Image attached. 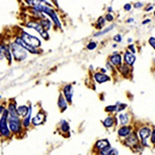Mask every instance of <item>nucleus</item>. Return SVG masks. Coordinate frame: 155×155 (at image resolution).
Masks as SVG:
<instances>
[{"label": "nucleus", "instance_id": "obj_1", "mask_svg": "<svg viewBox=\"0 0 155 155\" xmlns=\"http://www.w3.org/2000/svg\"><path fill=\"white\" fill-rule=\"evenodd\" d=\"M11 50L14 57L19 61H22V60L27 58V51L17 42H14V44L11 45Z\"/></svg>", "mask_w": 155, "mask_h": 155}, {"label": "nucleus", "instance_id": "obj_2", "mask_svg": "<svg viewBox=\"0 0 155 155\" xmlns=\"http://www.w3.org/2000/svg\"><path fill=\"white\" fill-rule=\"evenodd\" d=\"M8 115V111H4V113L1 115V120H0V131H1L2 136L5 137L11 136V129H9L8 121H7Z\"/></svg>", "mask_w": 155, "mask_h": 155}, {"label": "nucleus", "instance_id": "obj_3", "mask_svg": "<svg viewBox=\"0 0 155 155\" xmlns=\"http://www.w3.org/2000/svg\"><path fill=\"white\" fill-rule=\"evenodd\" d=\"M26 26L29 27V28L35 29L36 31L41 35L42 38H45V39H48L49 38L48 32H47V30L45 29L44 27H42V25H41V22H38V21H29V22H27V23H26Z\"/></svg>", "mask_w": 155, "mask_h": 155}, {"label": "nucleus", "instance_id": "obj_4", "mask_svg": "<svg viewBox=\"0 0 155 155\" xmlns=\"http://www.w3.org/2000/svg\"><path fill=\"white\" fill-rule=\"evenodd\" d=\"M21 37L23 38V41L26 42V44H28L29 46L33 47V48H38L39 46H41V41H39L38 38H36L35 36L31 35V34L27 33L26 31H23L21 33Z\"/></svg>", "mask_w": 155, "mask_h": 155}, {"label": "nucleus", "instance_id": "obj_5", "mask_svg": "<svg viewBox=\"0 0 155 155\" xmlns=\"http://www.w3.org/2000/svg\"><path fill=\"white\" fill-rule=\"evenodd\" d=\"M7 121H8V126L11 131L14 134H19L21 130V122L19 120V117H12L8 115Z\"/></svg>", "mask_w": 155, "mask_h": 155}, {"label": "nucleus", "instance_id": "obj_6", "mask_svg": "<svg viewBox=\"0 0 155 155\" xmlns=\"http://www.w3.org/2000/svg\"><path fill=\"white\" fill-rule=\"evenodd\" d=\"M42 12H45V14H47V15H49L50 17H51V19L54 21V23L55 25H56L58 28L61 29L62 28V26H61V24H60V21H59V19H58V17H57V14H56V12L54 11L53 8L51 7V5H48V6H45L44 7V9H42Z\"/></svg>", "mask_w": 155, "mask_h": 155}, {"label": "nucleus", "instance_id": "obj_7", "mask_svg": "<svg viewBox=\"0 0 155 155\" xmlns=\"http://www.w3.org/2000/svg\"><path fill=\"white\" fill-rule=\"evenodd\" d=\"M26 1L29 5L33 6V9H35V11L39 12H42V8H44L45 6L50 5L46 0H26Z\"/></svg>", "mask_w": 155, "mask_h": 155}, {"label": "nucleus", "instance_id": "obj_8", "mask_svg": "<svg viewBox=\"0 0 155 155\" xmlns=\"http://www.w3.org/2000/svg\"><path fill=\"white\" fill-rule=\"evenodd\" d=\"M15 42H17V44L20 45L21 47H23L26 51H29L30 53H32V54H36L37 53L35 48H33V47L29 46L28 44H26V42L23 41V38H22V37H17V39H16V41H15Z\"/></svg>", "mask_w": 155, "mask_h": 155}, {"label": "nucleus", "instance_id": "obj_9", "mask_svg": "<svg viewBox=\"0 0 155 155\" xmlns=\"http://www.w3.org/2000/svg\"><path fill=\"white\" fill-rule=\"evenodd\" d=\"M63 92H64V96H65L66 101L68 102H71L72 101V95H74V89H72L71 85H66L63 89Z\"/></svg>", "mask_w": 155, "mask_h": 155}, {"label": "nucleus", "instance_id": "obj_10", "mask_svg": "<svg viewBox=\"0 0 155 155\" xmlns=\"http://www.w3.org/2000/svg\"><path fill=\"white\" fill-rule=\"evenodd\" d=\"M12 50H9L7 47L3 46L2 45L1 46V59H3V56L5 57L7 59V61H8V63H12V53H11Z\"/></svg>", "mask_w": 155, "mask_h": 155}, {"label": "nucleus", "instance_id": "obj_11", "mask_svg": "<svg viewBox=\"0 0 155 155\" xmlns=\"http://www.w3.org/2000/svg\"><path fill=\"white\" fill-rule=\"evenodd\" d=\"M124 59H125V62L127 65L131 66L134 64V61H136V56H134V53H131L130 51H126L125 54H124Z\"/></svg>", "mask_w": 155, "mask_h": 155}, {"label": "nucleus", "instance_id": "obj_12", "mask_svg": "<svg viewBox=\"0 0 155 155\" xmlns=\"http://www.w3.org/2000/svg\"><path fill=\"white\" fill-rule=\"evenodd\" d=\"M45 118H46L45 114L42 113V112H39V113L33 118L32 122H33L34 125H41V124H42L45 122Z\"/></svg>", "mask_w": 155, "mask_h": 155}, {"label": "nucleus", "instance_id": "obj_13", "mask_svg": "<svg viewBox=\"0 0 155 155\" xmlns=\"http://www.w3.org/2000/svg\"><path fill=\"white\" fill-rule=\"evenodd\" d=\"M94 79H95L97 83H104V82L110 81V77H107L104 74H101V72H96L94 74Z\"/></svg>", "mask_w": 155, "mask_h": 155}, {"label": "nucleus", "instance_id": "obj_14", "mask_svg": "<svg viewBox=\"0 0 155 155\" xmlns=\"http://www.w3.org/2000/svg\"><path fill=\"white\" fill-rule=\"evenodd\" d=\"M126 144L128 145V146H130V147L136 146V145L137 144V134H129V136L127 137V139H126Z\"/></svg>", "mask_w": 155, "mask_h": 155}, {"label": "nucleus", "instance_id": "obj_15", "mask_svg": "<svg viewBox=\"0 0 155 155\" xmlns=\"http://www.w3.org/2000/svg\"><path fill=\"white\" fill-rule=\"evenodd\" d=\"M121 60H122L121 56H120L119 54H116V53L110 57V61H111L112 64L115 65V66H120V65H121Z\"/></svg>", "mask_w": 155, "mask_h": 155}, {"label": "nucleus", "instance_id": "obj_16", "mask_svg": "<svg viewBox=\"0 0 155 155\" xmlns=\"http://www.w3.org/2000/svg\"><path fill=\"white\" fill-rule=\"evenodd\" d=\"M139 134H140V137H142V140L148 139L149 136L151 134V129L148 128V127H142L139 131Z\"/></svg>", "mask_w": 155, "mask_h": 155}, {"label": "nucleus", "instance_id": "obj_17", "mask_svg": "<svg viewBox=\"0 0 155 155\" xmlns=\"http://www.w3.org/2000/svg\"><path fill=\"white\" fill-rule=\"evenodd\" d=\"M118 119H119V123L121 124V125L126 126V124L129 122V115H128V114H126V113L119 114Z\"/></svg>", "mask_w": 155, "mask_h": 155}, {"label": "nucleus", "instance_id": "obj_18", "mask_svg": "<svg viewBox=\"0 0 155 155\" xmlns=\"http://www.w3.org/2000/svg\"><path fill=\"white\" fill-rule=\"evenodd\" d=\"M95 147L98 150H104V149L107 148V147H110V143L107 140H99V141L96 142Z\"/></svg>", "mask_w": 155, "mask_h": 155}, {"label": "nucleus", "instance_id": "obj_19", "mask_svg": "<svg viewBox=\"0 0 155 155\" xmlns=\"http://www.w3.org/2000/svg\"><path fill=\"white\" fill-rule=\"evenodd\" d=\"M30 111V107H27V106H20L18 107V114L19 116H22V117H26L28 115Z\"/></svg>", "mask_w": 155, "mask_h": 155}, {"label": "nucleus", "instance_id": "obj_20", "mask_svg": "<svg viewBox=\"0 0 155 155\" xmlns=\"http://www.w3.org/2000/svg\"><path fill=\"white\" fill-rule=\"evenodd\" d=\"M58 106L60 107L61 111H64V110L67 107V101L65 98V96H63L62 94H60L59 99H58Z\"/></svg>", "mask_w": 155, "mask_h": 155}, {"label": "nucleus", "instance_id": "obj_21", "mask_svg": "<svg viewBox=\"0 0 155 155\" xmlns=\"http://www.w3.org/2000/svg\"><path fill=\"white\" fill-rule=\"evenodd\" d=\"M130 130L131 128L129 126H122L118 130V134L120 137H127L130 134Z\"/></svg>", "mask_w": 155, "mask_h": 155}, {"label": "nucleus", "instance_id": "obj_22", "mask_svg": "<svg viewBox=\"0 0 155 155\" xmlns=\"http://www.w3.org/2000/svg\"><path fill=\"white\" fill-rule=\"evenodd\" d=\"M8 114L9 116H12V117H19V114H18V107H16L14 104H11L8 106Z\"/></svg>", "mask_w": 155, "mask_h": 155}, {"label": "nucleus", "instance_id": "obj_23", "mask_svg": "<svg viewBox=\"0 0 155 155\" xmlns=\"http://www.w3.org/2000/svg\"><path fill=\"white\" fill-rule=\"evenodd\" d=\"M102 123H104V126L109 128V127H112V126H113V124H114V119L112 118V117H107V118H106V119L104 120V122H102Z\"/></svg>", "mask_w": 155, "mask_h": 155}, {"label": "nucleus", "instance_id": "obj_24", "mask_svg": "<svg viewBox=\"0 0 155 155\" xmlns=\"http://www.w3.org/2000/svg\"><path fill=\"white\" fill-rule=\"evenodd\" d=\"M31 111H32V109H31V107H30L29 113H28V115H27V116L24 118V121H23V125H24L25 127H28V126L30 125V119H31Z\"/></svg>", "mask_w": 155, "mask_h": 155}, {"label": "nucleus", "instance_id": "obj_25", "mask_svg": "<svg viewBox=\"0 0 155 155\" xmlns=\"http://www.w3.org/2000/svg\"><path fill=\"white\" fill-rule=\"evenodd\" d=\"M107 20L106 18H104V17H99L98 20H97V24H96V27L97 28H102V27L104 26V22H106Z\"/></svg>", "mask_w": 155, "mask_h": 155}, {"label": "nucleus", "instance_id": "obj_26", "mask_svg": "<svg viewBox=\"0 0 155 155\" xmlns=\"http://www.w3.org/2000/svg\"><path fill=\"white\" fill-rule=\"evenodd\" d=\"M115 27V25H111V26H109L107 28H106V29H104L102 30L101 32H97V33H95L94 35L95 36H101V35H102V34H106V33H107V32L110 31V30H112Z\"/></svg>", "mask_w": 155, "mask_h": 155}, {"label": "nucleus", "instance_id": "obj_27", "mask_svg": "<svg viewBox=\"0 0 155 155\" xmlns=\"http://www.w3.org/2000/svg\"><path fill=\"white\" fill-rule=\"evenodd\" d=\"M41 25H42V27H44L46 30H49L50 29V27H51V22L49 21V20H46V19H44L41 22Z\"/></svg>", "mask_w": 155, "mask_h": 155}, {"label": "nucleus", "instance_id": "obj_28", "mask_svg": "<svg viewBox=\"0 0 155 155\" xmlns=\"http://www.w3.org/2000/svg\"><path fill=\"white\" fill-rule=\"evenodd\" d=\"M61 130L62 131H64V132H67L69 130V126H68V124H67V122L66 121H62L61 122Z\"/></svg>", "mask_w": 155, "mask_h": 155}, {"label": "nucleus", "instance_id": "obj_29", "mask_svg": "<svg viewBox=\"0 0 155 155\" xmlns=\"http://www.w3.org/2000/svg\"><path fill=\"white\" fill-rule=\"evenodd\" d=\"M112 147H107V148L101 150V155H110V152L112 151Z\"/></svg>", "mask_w": 155, "mask_h": 155}, {"label": "nucleus", "instance_id": "obj_30", "mask_svg": "<svg viewBox=\"0 0 155 155\" xmlns=\"http://www.w3.org/2000/svg\"><path fill=\"white\" fill-rule=\"evenodd\" d=\"M96 42H94V41H91V42H89L88 45H87V49L88 50H93V49H95L96 48Z\"/></svg>", "mask_w": 155, "mask_h": 155}, {"label": "nucleus", "instance_id": "obj_31", "mask_svg": "<svg viewBox=\"0 0 155 155\" xmlns=\"http://www.w3.org/2000/svg\"><path fill=\"white\" fill-rule=\"evenodd\" d=\"M117 110V107L116 106H107L106 107V111L107 112H114Z\"/></svg>", "mask_w": 155, "mask_h": 155}, {"label": "nucleus", "instance_id": "obj_32", "mask_svg": "<svg viewBox=\"0 0 155 155\" xmlns=\"http://www.w3.org/2000/svg\"><path fill=\"white\" fill-rule=\"evenodd\" d=\"M126 104H120V106L119 107H117V111H118V112H121V111H123V110L124 109H126Z\"/></svg>", "mask_w": 155, "mask_h": 155}, {"label": "nucleus", "instance_id": "obj_33", "mask_svg": "<svg viewBox=\"0 0 155 155\" xmlns=\"http://www.w3.org/2000/svg\"><path fill=\"white\" fill-rule=\"evenodd\" d=\"M114 41L116 42H120L122 41V36L120 35V34H116V35L114 36Z\"/></svg>", "mask_w": 155, "mask_h": 155}, {"label": "nucleus", "instance_id": "obj_34", "mask_svg": "<svg viewBox=\"0 0 155 155\" xmlns=\"http://www.w3.org/2000/svg\"><path fill=\"white\" fill-rule=\"evenodd\" d=\"M149 44H150V46L153 47V48L155 49V37H150Z\"/></svg>", "mask_w": 155, "mask_h": 155}, {"label": "nucleus", "instance_id": "obj_35", "mask_svg": "<svg viewBox=\"0 0 155 155\" xmlns=\"http://www.w3.org/2000/svg\"><path fill=\"white\" fill-rule=\"evenodd\" d=\"M113 19H114V17L112 16L111 14H107L106 16V20H107V21H109V22H112V21H113Z\"/></svg>", "mask_w": 155, "mask_h": 155}, {"label": "nucleus", "instance_id": "obj_36", "mask_svg": "<svg viewBox=\"0 0 155 155\" xmlns=\"http://www.w3.org/2000/svg\"><path fill=\"white\" fill-rule=\"evenodd\" d=\"M151 142L153 144H155V129H153V131H152V134H151Z\"/></svg>", "mask_w": 155, "mask_h": 155}, {"label": "nucleus", "instance_id": "obj_37", "mask_svg": "<svg viewBox=\"0 0 155 155\" xmlns=\"http://www.w3.org/2000/svg\"><path fill=\"white\" fill-rule=\"evenodd\" d=\"M124 9H125L126 12H129L131 9V5L129 3H127V4H125V5H124Z\"/></svg>", "mask_w": 155, "mask_h": 155}, {"label": "nucleus", "instance_id": "obj_38", "mask_svg": "<svg viewBox=\"0 0 155 155\" xmlns=\"http://www.w3.org/2000/svg\"><path fill=\"white\" fill-rule=\"evenodd\" d=\"M143 6V3H142V2H137L136 4H134V7H136V8H140V7H142Z\"/></svg>", "mask_w": 155, "mask_h": 155}, {"label": "nucleus", "instance_id": "obj_39", "mask_svg": "<svg viewBox=\"0 0 155 155\" xmlns=\"http://www.w3.org/2000/svg\"><path fill=\"white\" fill-rule=\"evenodd\" d=\"M128 48H129V51H130L131 53H134V54L136 53V50H134V47L132 46V45H130V46H129Z\"/></svg>", "mask_w": 155, "mask_h": 155}, {"label": "nucleus", "instance_id": "obj_40", "mask_svg": "<svg viewBox=\"0 0 155 155\" xmlns=\"http://www.w3.org/2000/svg\"><path fill=\"white\" fill-rule=\"evenodd\" d=\"M152 9H153V5H152V4H150V5H148V7H146V9H145V11L150 12V11H152Z\"/></svg>", "mask_w": 155, "mask_h": 155}, {"label": "nucleus", "instance_id": "obj_41", "mask_svg": "<svg viewBox=\"0 0 155 155\" xmlns=\"http://www.w3.org/2000/svg\"><path fill=\"white\" fill-rule=\"evenodd\" d=\"M149 22H151V20H150V19H146V20H144V21H143V24L144 25L145 24H148Z\"/></svg>", "mask_w": 155, "mask_h": 155}, {"label": "nucleus", "instance_id": "obj_42", "mask_svg": "<svg viewBox=\"0 0 155 155\" xmlns=\"http://www.w3.org/2000/svg\"><path fill=\"white\" fill-rule=\"evenodd\" d=\"M127 22H128V23H131V22H134V19H128Z\"/></svg>", "mask_w": 155, "mask_h": 155}, {"label": "nucleus", "instance_id": "obj_43", "mask_svg": "<svg viewBox=\"0 0 155 155\" xmlns=\"http://www.w3.org/2000/svg\"><path fill=\"white\" fill-rule=\"evenodd\" d=\"M107 11H109V12H113V8H112V7H109V8H107Z\"/></svg>", "mask_w": 155, "mask_h": 155}, {"label": "nucleus", "instance_id": "obj_44", "mask_svg": "<svg viewBox=\"0 0 155 155\" xmlns=\"http://www.w3.org/2000/svg\"><path fill=\"white\" fill-rule=\"evenodd\" d=\"M128 41V42H131V41H132V39H131V38H128V41Z\"/></svg>", "mask_w": 155, "mask_h": 155}, {"label": "nucleus", "instance_id": "obj_45", "mask_svg": "<svg viewBox=\"0 0 155 155\" xmlns=\"http://www.w3.org/2000/svg\"><path fill=\"white\" fill-rule=\"evenodd\" d=\"M154 17H155V11H154Z\"/></svg>", "mask_w": 155, "mask_h": 155}]
</instances>
